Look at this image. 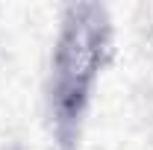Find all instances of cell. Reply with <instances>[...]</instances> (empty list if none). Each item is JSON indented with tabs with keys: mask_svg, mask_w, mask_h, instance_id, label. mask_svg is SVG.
Listing matches in <instances>:
<instances>
[{
	"mask_svg": "<svg viewBox=\"0 0 153 150\" xmlns=\"http://www.w3.org/2000/svg\"><path fill=\"white\" fill-rule=\"evenodd\" d=\"M115 53V21L103 3H68L59 12L41 85L44 127L56 150H76L100 76Z\"/></svg>",
	"mask_w": 153,
	"mask_h": 150,
	"instance_id": "obj_1",
	"label": "cell"
},
{
	"mask_svg": "<svg viewBox=\"0 0 153 150\" xmlns=\"http://www.w3.org/2000/svg\"><path fill=\"white\" fill-rule=\"evenodd\" d=\"M150 118H153V106H150Z\"/></svg>",
	"mask_w": 153,
	"mask_h": 150,
	"instance_id": "obj_2",
	"label": "cell"
}]
</instances>
